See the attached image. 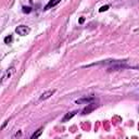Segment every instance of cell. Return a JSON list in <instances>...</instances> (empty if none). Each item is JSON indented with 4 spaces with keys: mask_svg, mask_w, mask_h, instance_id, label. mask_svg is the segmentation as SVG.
<instances>
[{
    "mask_svg": "<svg viewBox=\"0 0 139 139\" xmlns=\"http://www.w3.org/2000/svg\"><path fill=\"white\" fill-rule=\"evenodd\" d=\"M94 100H96L95 99V97H89V98H82V99H79V100H76V103H90L91 101H94Z\"/></svg>",
    "mask_w": 139,
    "mask_h": 139,
    "instance_id": "obj_4",
    "label": "cell"
},
{
    "mask_svg": "<svg viewBox=\"0 0 139 139\" xmlns=\"http://www.w3.org/2000/svg\"><path fill=\"white\" fill-rule=\"evenodd\" d=\"M84 22H85V17H80V19H79V24H83Z\"/></svg>",
    "mask_w": 139,
    "mask_h": 139,
    "instance_id": "obj_12",
    "label": "cell"
},
{
    "mask_svg": "<svg viewBox=\"0 0 139 139\" xmlns=\"http://www.w3.org/2000/svg\"><path fill=\"white\" fill-rule=\"evenodd\" d=\"M130 68H135V70H139V64L138 65H134V66H129Z\"/></svg>",
    "mask_w": 139,
    "mask_h": 139,
    "instance_id": "obj_13",
    "label": "cell"
},
{
    "mask_svg": "<svg viewBox=\"0 0 139 139\" xmlns=\"http://www.w3.org/2000/svg\"><path fill=\"white\" fill-rule=\"evenodd\" d=\"M42 130H43V128H42V127H41V128H39L37 131H36V133L35 134H33L32 135V139H35V138H38L39 136H40V135H41L42 134Z\"/></svg>",
    "mask_w": 139,
    "mask_h": 139,
    "instance_id": "obj_8",
    "label": "cell"
},
{
    "mask_svg": "<svg viewBox=\"0 0 139 139\" xmlns=\"http://www.w3.org/2000/svg\"><path fill=\"white\" fill-rule=\"evenodd\" d=\"M22 11H23L24 13H31L32 12V8H31V7H23V8H22Z\"/></svg>",
    "mask_w": 139,
    "mask_h": 139,
    "instance_id": "obj_10",
    "label": "cell"
},
{
    "mask_svg": "<svg viewBox=\"0 0 139 139\" xmlns=\"http://www.w3.org/2000/svg\"><path fill=\"white\" fill-rule=\"evenodd\" d=\"M30 32H31V28L25 26V25H20V26H17L15 28V33H17V35L20 36H26L30 34Z\"/></svg>",
    "mask_w": 139,
    "mask_h": 139,
    "instance_id": "obj_1",
    "label": "cell"
},
{
    "mask_svg": "<svg viewBox=\"0 0 139 139\" xmlns=\"http://www.w3.org/2000/svg\"><path fill=\"white\" fill-rule=\"evenodd\" d=\"M12 40H13L12 35H9V36H7V37L5 38V42L6 43H11V42H12Z\"/></svg>",
    "mask_w": 139,
    "mask_h": 139,
    "instance_id": "obj_9",
    "label": "cell"
},
{
    "mask_svg": "<svg viewBox=\"0 0 139 139\" xmlns=\"http://www.w3.org/2000/svg\"><path fill=\"white\" fill-rule=\"evenodd\" d=\"M76 113H77V111H73V112H67V113H66V114H65V115H64V118H63V120H62V121H63V122H67V121H68V120H71V119L73 118V116H75V115H76Z\"/></svg>",
    "mask_w": 139,
    "mask_h": 139,
    "instance_id": "obj_7",
    "label": "cell"
},
{
    "mask_svg": "<svg viewBox=\"0 0 139 139\" xmlns=\"http://www.w3.org/2000/svg\"><path fill=\"white\" fill-rule=\"evenodd\" d=\"M54 92H56V90H54V89H53V90H48V91H46L45 94H42V95H41V97H40V99H39V100H40V101H43V100L48 99V98H50Z\"/></svg>",
    "mask_w": 139,
    "mask_h": 139,
    "instance_id": "obj_3",
    "label": "cell"
},
{
    "mask_svg": "<svg viewBox=\"0 0 139 139\" xmlns=\"http://www.w3.org/2000/svg\"><path fill=\"white\" fill-rule=\"evenodd\" d=\"M13 73H14V67H11V68H9V70H8V71H7V72H6V74H5V75H3V77H2V83H3V82H5V80H6V79H8V78H10V77H11V75H12V74H13Z\"/></svg>",
    "mask_w": 139,
    "mask_h": 139,
    "instance_id": "obj_6",
    "label": "cell"
},
{
    "mask_svg": "<svg viewBox=\"0 0 139 139\" xmlns=\"http://www.w3.org/2000/svg\"><path fill=\"white\" fill-rule=\"evenodd\" d=\"M97 107H98V104H96V103H91V102H90V103L87 104V107H86V108H85V109H84L83 111H82V114H83V115L89 114V113L92 112L94 110L96 109Z\"/></svg>",
    "mask_w": 139,
    "mask_h": 139,
    "instance_id": "obj_2",
    "label": "cell"
},
{
    "mask_svg": "<svg viewBox=\"0 0 139 139\" xmlns=\"http://www.w3.org/2000/svg\"><path fill=\"white\" fill-rule=\"evenodd\" d=\"M60 1H61V0H50V1L48 2V5L45 7V9H43V10H49V9H51V8H53V7L57 6Z\"/></svg>",
    "mask_w": 139,
    "mask_h": 139,
    "instance_id": "obj_5",
    "label": "cell"
},
{
    "mask_svg": "<svg viewBox=\"0 0 139 139\" xmlns=\"http://www.w3.org/2000/svg\"><path fill=\"white\" fill-rule=\"evenodd\" d=\"M109 8H110L109 6H103V7H101V8L99 9V12H104V11H108Z\"/></svg>",
    "mask_w": 139,
    "mask_h": 139,
    "instance_id": "obj_11",
    "label": "cell"
}]
</instances>
